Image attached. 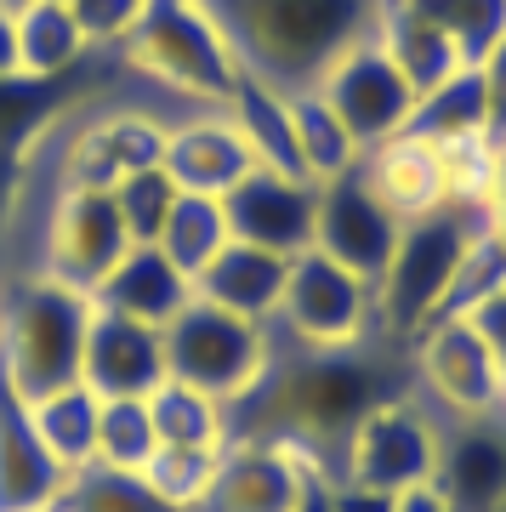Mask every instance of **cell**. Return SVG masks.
I'll list each match as a JSON object with an SVG mask.
<instances>
[{
  "label": "cell",
  "mask_w": 506,
  "mask_h": 512,
  "mask_svg": "<svg viewBox=\"0 0 506 512\" xmlns=\"http://www.w3.org/2000/svg\"><path fill=\"white\" fill-rule=\"evenodd\" d=\"M410 393V376L393 353L370 348H336V353H308V348H279L273 370L262 376L245 404H234V439H279L308 450L336 473L347 433L359 427L376 404Z\"/></svg>",
  "instance_id": "cell-1"
},
{
  "label": "cell",
  "mask_w": 506,
  "mask_h": 512,
  "mask_svg": "<svg viewBox=\"0 0 506 512\" xmlns=\"http://www.w3.org/2000/svg\"><path fill=\"white\" fill-rule=\"evenodd\" d=\"M239 69L279 92H308L347 46L370 40L381 0H199Z\"/></svg>",
  "instance_id": "cell-2"
},
{
  "label": "cell",
  "mask_w": 506,
  "mask_h": 512,
  "mask_svg": "<svg viewBox=\"0 0 506 512\" xmlns=\"http://www.w3.org/2000/svg\"><path fill=\"white\" fill-rule=\"evenodd\" d=\"M478 228H484V211L461 200L404 222L393 262L376 279V336L410 348L433 319H444L450 285L461 274V262H467V245L478 239Z\"/></svg>",
  "instance_id": "cell-3"
},
{
  "label": "cell",
  "mask_w": 506,
  "mask_h": 512,
  "mask_svg": "<svg viewBox=\"0 0 506 512\" xmlns=\"http://www.w3.org/2000/svg\"><path fill=\"white\" fill-rule=\"evenodd\" d=\"M86 330H91V296L52 285L40 274L23 279L18 291L0 302V382L23 404L80 382Z\"/></svg>",
  "instance_id": "cell-4"
},
{
  "label": "cell",
  "mask_w": 506,
  "mask_h": 512,
  "mask_svg": "<svg viewBox=\"0 0 506 512\" xmlns=\"http://www.w3.org/2000/svg\"><path fill=\"white\" fill-rule=\"evenodd\" d=\"M120 57H126L131 74H143L177 97H194L205 109H228V97L245 80L228 35L199 0H148Z\"/></svg>",
  "instance_id": "cell-5"
},
{
  "label": "cell",
  "mask_w": 506,
  "mask_h": 512,
  "mask_svg": "<svg viewBox=\"0 0 506 512\" xmlns=\"http://www.w3.org/2000/svg\"><path fill=\"white\" fill-rule=\"evenodd\" d=\"M160 336H165V376L211 393L228 410L251 399L262 387V376L273 370V359H279L273 325H251V319H239L228 308H211L199 296Z\"/></svg>",
  "instance_id": "cell-6"
},
{
  "label": "cell",
  "mask_w": 506,
  "mask_h": 512,
  "mask_svg": "<svg viewBox=\"0 0 506 512\" xmlns=\"http://www.w3.org/2000/svg\"><path fill=\"white\" fill-rule=\"evenodd\" d=\"M273 336H285L290 348L308 353H336L359 348L376 336V285L325 251L290 256V279L273 313Z\"/></svg>",
  "instance_id": "cell-7"
},
{
  "label": "cell",
  "mask_w": 506,
  "mask_h": 512,
  "mask_svg": "<svg viewBox=\"0 0 506 512\" xmlns=\"http://www.w3.org/2000/svg\"><path fill=\"white\" fill-rule=\"evenodd\" d=\"M438 473V427L427 416V404L410 393L376 404L370 416L347 433L342 456H336V478L342 484H364L381 495H404L433 484Z\"/></svg>",
  "instance_id": "cell-8"
},
{
  "label": "cell",
  "mask_w": 506,
  "mask_h": 512,
  "mask_svg": "<svg viewBox=\"0 0 506 512\" xmlns=\"http://www.w3.org/2000/svg\"><path fill=\"white\" fill-rule=\"evenodd\" d=\"M126 251H131V234L109 188H57L52 211H46V234H40L35 274L91 296Z\"/></svg>",
  "instance_id": "cell-9"
},
{
  "label": "cell",
  "mask_w": 506,
  "mask_h": 512,
  "mask_svg": "<svg viewBox=\"0 0 506 512\" xmlns=\"http://www.w3.org/2000/svg\"><path fill=\"white\" fill-rule=\"evenodd\" d=\"M416 382L433 393L438 410L450 416H506V387H501V359L489 348L478 319H433L416 342Z\"/></svg>",
  "instance_id": "cell-10"
},
{
  "label": "cell",
  "mask_w": 506,
  "mask_h": 512,
  "mask_svg": "<svg viewBox=\"0 0 506 512\" xmlns=\"http://www.w3.org/2000/svg\"><path fill=\"white\" fill-rule=\"evenodd\" d=\"M313 92L342 114V126L353 131L359 148H381V143H393V137H404V131H410V114H416V103H421L416 86L398 74V63L381 52L376 40L347 46Z\"/></svg>",
  "instance_id": "cell-11"
},
{
  "label": "cell",
  "mask_w": 506,
  "mask_h": 512,
  "mask_svg": "<svg viewBox=\"0 0 506 512\" xmlns=\"http://www.w3.org/2000/svg\"><path fill=\"white\" fill-rule=\"evenodd\" d=\"M319 473H330V467L313 461L308 450H296V444L234 439L222 450V473H217V490H211L205 512H296L302 490Z\"/></svg>",
  "instance_id": "cell-12"
},
{
  "label": "cell",
  "mask_w": 506,
  "mask_h": 512,
  "mask_svg": "<svg viewBox=\"0 0 506 512\" xmlns=\"http://www.w3.org/2000/svg\"><path fill=\"white\" fill-rule=\"evenodd\" d=\"M222 211H228V234L234 239L262 245V251H279V256H302V251H313L319 183L256 165L251 177H239L222 194Z\"/></svg>",
  "instance_id": "cell-13"
},
{
  "label": "cell",
  "mask_w": 506,
  "mask_h": 512,
  "mask_svg": "<svg viewBox=\"0 0 506 512\" xmlns=\"http://www.w3.org/2000/svg\"><path fill=\"white\" fill-rule=\"evenodd\" d=\"M398 234H404V222L359 183V171L353 177H336V183H319L313 251H325L330 262H342V268H353V274H364L376 285L381 268L398 251Z\"/></svg>",
  "instance_id": "cell-14"
},
{
  "label": "cell",
  "mask_w": 506,
  "mask_h": 512,
  "mask_svg": "<svg viewBox=\"0 0 506 512\" xmlns=\"http://www.w3.org/2000/svg\"><path fill=\"white\" fill-rule=\"evenodd\" d=\"M165 160V126L143 109H109L63 143V188H114Z\"/></svg>",
  "instance_id": "cell-15"
},
{
  "label": "cell",
  "mask_w": 506,
  "mask_h": 512,
  "mask_svg": "<svg viewBox=\"0 0 506 512\" xmlns=\"http://www.w3.org/2000/svg\"><path fill=\"white\" fill-rule=\"evenodd\" d=\"M433 490L450 512H506V416H455L438 433Z\"/></svg>",
  "instance_id": "cell-16"
},
{
  "label": "cell",
  "mask_w": 506,
  "mask_h": 512,
  "mask_svg": "<svg viewBox=\"0 0 506 512\" xmlns=\"http://www.w3.org/2000/svg\"><path fill=\"white\" fill-rule=\"evenodd\" d=\"M80 382L97 399H148L165 382V336L154 325H143V319L91 308Z\"/></svg>",
  "instance_id": "cell-17"
},
{
  "label": "cell",
  "mask_w": 506,
  "mask_h": 512,
  "mask_svg": "<svg viewBox=\"0 0 506 512\" xmlns=\"http://www.w3.org/2000/svg\"><path fill=\"white\" fill-rule=\"evenodd\" d=\"M160 165L182 194H211V200H222L239 177L256 171L245 137L234 131V120L222 109L188 114L177 126H165V160Z\"/></svg>",
  "instance_id": "cell-18"
},
{
  "label": "cell",
  "mask_w": 506,
  "mask_h": 512,
  "mask_svg": "<svg viewBox=\"0 0 506 512\" xmlns=\"http://www.w3.org/2000/svg\"><path fill=\"white\" fill-rule=\"evenodd\" d=\"M69 467L40 444L29 404L0 382V512H57Z\"/></svg>",
  "instance_id": "cell-19"
},
{
  "label": "cell",
  "mask_w": 506,
  "mask_h": 512,
  "mask_svg": "<svg viewBox=\"0 0 506 512\" xmlns=\"http://www.w3.org/2000/svg\"><path fill=\"white\" fill-rule=\"evenodd\" d=\"M285 279H290V256L245 245V239H228L205 262V274L194 279V296L211 302V308H228L239 319H251V325H273L279 296H285Z\"/></svg>",
  "instance_id": "cell-20"
},
{
  "label": "cell",
  "mask_w": 506,
  "mask_h": 512,
  "mask_svg": "<svg viewBox=\"0 0 506 512\" xmlns=\"http://www.w3.org/2000/svg\"><path fill=\"white\" fill-rule=\"evenodd\" d=\"M188 302H194V279L182 274L160 245H131L114 262V274L91 291V308L126 313V319H143L154 330H165Z\"/></svg>",
  "instance_id": "cell-21"
},
{
  "label": "cell",
  "mask_w": 506,
  "mask_h": 512,
  "mask_svg": "<svg viewBox=\"0 0 506 512\" xmlns=\"http://www.w3.org/2000/svg\"><path fill=\"white\" fill-rule=\"evenodd\" d=\"M359 183L376 194L398 222H416L438 205H450V183H444V154L416 137H393L381 148H364Z\"/></svg>",
  "instance_id": "cell-22"
},
{
  "label": "cell",
  "mask_w": 506,
  "mask_h": 512,
  "mask_svg": "<svg viewBox=\"0 0 506 512\" xmlns=\"http://www.w3.org/2000/svg\"><path fill=\"white\" fill-rule=\"evenodd\" d=\"M370 40H376L381 52L398 63V74L416 86V97H427L433 86H444L450 74L467 69V63H461V52H455V40L444 35L438 23L416 18V12H404V6H393V0H381Z\"/></svg>",
  "instance_id": "cell-23"
},
{
  "label": "cell",
  "mask_w": 506,
  "mask_h": 512,
  "mask_svg": "<svg viewBox=\"0 0 506 512\" xmlns=\"http://www.w3.org/2000/svg\"><path fill=\"white\" fill-rule=\"evenodd\" d=\"M222 114L234 120V131L245 137V148H251L256 165L285 171V177H302V160H296V126H290V92H279V86H268V80L245 74Z\"/></svg>",
  "instance_id": "cell-24"
},
{
  "label": "cell",
  "mask_w": 506,
  "mask_h": 512,
  "mask_svg": "<svg viewBox=\"0 0 506 512\" xmlns=\"http://www.w3.org/2000/svg\"><path fill=\"white\" fill-rule=\"evenodd\" d=\"M91 57L80 23L57 0H29L18 12V80H63Z\"/></svg>",
  "instance_id": "cell-25"
},
{
  "label": "cell",
  "mask_w": 506,
  "mask_h": 512,
  "mask_svg": "<svg viewBox=\"0 0 506 512\" xmlns=\"http://www.w3.org/2000/svg\"><path fill=\"white\" fill-rule=\"evenodd\" d=\"M148 416H154L160 444H182V450H228L234 444V410L188 382H171V376L148 393Z\"/></svg>",
  "instance_id": "cell-26"
},
{
  "label": "cell",
  "mask_w": 506,
  "mask_h": 512,
  "mask_svg": "<svg viewBox=\"0 0 506 512\" xmlns=\"http://www.w3.org/2000/svg\"><path fill=\"white\" fill-rule=\"evenodd\" d=\"M290 126H296V160H302V177L308 183H336V177H353L364 160V148L353 143V131L342 126V114L330 109L325 97L313 92H290Z\"/></svg>",
  "instance_id": "cell-27"
},
{
  "label": "cell",
  "mask_w": 506,
  "mask_h": 512,
  "mask_svg": "<svg viewBox=\"0 0 506 512\" xmlns=\"http://www.w3.org/2000/svg\"><path fill=\"white\" fill-rule=\"evenodd\" d=\"M97 416H103V399H97L86 382H69V387H57V393L29 404V421H35L40 444H46L69 473H80V467L97 461Z\"/></svg>",
  "instance_id": "cell-28"
},
{
  "label": "cell",
  "mask_w": 506,
  "mask_h": 512,
  "mask_svg": "<svg viewBox=\"0 0 506 512\" xmlns=\"http://www.w3.org/2000/svg\"><path fill=\"white\" fill-rule=\"evenodd\" d=\"M404 137H416V143H427V148L484 143V80H478V69L450 74L444 86H433V92L421 97Z\"/></svg>",
  "instance_id": "cell-29"
},
{
  "label": "cell",
  "mask_w": 506,
  "mask_h": 512,
  "mask_svg": "<svg viewBox=\"0 0 506 512\" xmlns=\"http://www.w3.org/2000/svg\"><path fill=\"white\" fill-rule=\"evenodd\" d=\"M228 211H222V200H211V194H177V205H171V217H165L160 228V245L171 262H177L188 279L205 274V262L228 245Z\"/></svg>",
  "instance_id": "cell-30"
},
{
  "label": "cell",
  "mask_w": 506,
  "mask_h": 512,
  "mask_svg": "<svg viewBox=\"0 0 506 512\" xmlns=\"http://www.w3.org/2000/svg\"><path fill=\"white\" fill-rule=\"evenodd\" d=\"M222 473V450H182V444H160L143 467V484L160 495L171 512H205L211 490Z\"/></svg>",
  "instance_id": "cell-31"
},
{
  "label": "cell",
  "mask_w": 506,
  "mask_h": 512,
  "mask_svg": "<svg viewBox=\"0 0 506 512\" xmlns=\"http://www.w3.org/2000/svg\"><path fill=\"white\" fill-rule=\"evenodd\" d=\"M154 450H160V439H154L148 399H103V416H97V467L143 473Z\"/></svg>",
  "instance_id": "cell-32"
},
{
  "label": "cell",
  "mask_w": 506,
  "mask_h": 512,
  "mask_svg": "<svg viewBox=\"0 0 506 512\" xmlns=\"http://www.w3.org/2000/svg\"><path fill=\"white\" fill-rule=\"evenodd\" d=\"M57 512H171L160 495L143 484V473H120V467H80L69 473L63 507Z\"/></svg>",
  "instance_id": "cell-33"
},
{
  "label": "cell",
  "mask_w": 506,
  "mask_h": 512,
  "mask_svg": "<svg viewBox=\"0 0 506 512\" xmlns=\"http://www.w3.org/2000/svg\"><path fill=\"white\" fill-rule=\"evenodd\" d=\"M501 291H506V239L495 228H478V239L467 245V262H461V274L450 285L444 319H472V313L489 308Z\"/></svg>",
  "instance_id": "cell-34"
},
{
  "label": "cell",
  "mask_w": 506,
  "mask_h": 512,
  "mask_svg": "<svg viewBox=\"0 0 506 512\" xmlns=\"http://www.w3.org/2000/svg\"><path fill=\"white\" fill-rule=\"evenodd\" d=\"M109 194H114V205H120V222H126L131 245H154L182 188L165 177V165H148V171H131V177H120Z\"/></svg>",
  "instance_id": "cell-35"
},
{
  "label": "cell",
  "mask_w": 506,
  "mask_h": 512,
  "mask_svg": "<svg viewBox=\"0 0 506 512\" xmlns=\"http://www.w3.org/2000/svg\"><path fill=\"white\" fill-rule=\"evenodd\" d=\"M444 29H450L461 63L478 69L489 52H501L506 46V0H450Z\"/></svg>",
  "instance_id": "cell-36"
},
{
  "label": "cell",
  "mask_w": 506,
  "mask_h": 512,
  "mask_svg": "<svg viewBox=\"0 0 506 512\" xmlns=\"http://www.w3.org/2000/svg\"><path fill=\"white\" fill-rule=\"evenodd\" d=\"M148 0H80V6H69L74 23H80V35H86L91 52H103V46H126V35L137 29V18H143Z\"/></svg>",
  "instance_id": "cell-37"
},
{
  "label": "cell",
  "mask_w": 506,
  "mask_h": 512,
  "mask_svg": "<svg viewBox=\"0 0 506 512\" xmlns=\"http://www.w3.org/2000/svg\"><path fill=\"white\" fill-rule=\"evenodd\" d=\"M478 80H484V143L506 148V46L478 63Z\"/></svg>",
  "instance_id": "cell-38"
},
{
  "label": "cell",
  "mask_w": 506,
  "mask_h": 512,
  "mask_svg": "<svg viewBox=\"0 0 506 512\" xmlns=\"http://www.w3.org/2000/svg\"><path fill=\"white\" fill-rule=\"evenodd\" d=\"M330 507L336 512H398V495H381V490H364V484H342V478H336Z\"/></svg>",
  "instance_id": "cell-39"
},
{
  "label": "cell",
  "mask_w": 506,
  "mask_h": 512,
  "mask_svg": "<svg viewBox=\"0 0 506 512\" xmlns=\"http://www.w3.org/2000/svg\"><path fill=\"white\" fill-rule=\"evenodd\" d=\"M484 228L506 239V148H495V165H489V188H484Z\"/></svg>",
  "instance_id": "cell-40"
},
{
  "label": "cell",
  "mask_w": 506,
  "mask_h": 512,
  "mask_svg": "<svg viewBox=\"0 0 506 512\" xmlns=\"http://www.w3.org/2000/svg\"><path fill=\"white\" fill-rule=\"evenodd\" d=\"M478 325H484V336H489V348H495V359H501V387H506V291L489 302V308H478L472 313Z\"/></svg>",
  "instance_id": "cell-41"
},
{
  "label": "cell",
  "mask_w": 506,
  "mask_h": 512,
  "mask_svg": "<svg viewBox=\"0 0 506 512\" xmlns=\"http://www.w3.org/2000/svg\"><path fill=\"white\" fill-rule=\"evenodd\" d=\"M18 80V12L0 6V86Z\"/></svg>",
  "instance_id": "cell-42"
},
{
  "label": "cell",
  "mask_w": 506,
  "mask_h": 512,
  "mask_svg": "<svg viewBox=\"0 0 506 512\" xmlns=\"http://www.w3.org/2000/svg\"><path fill=\"white\" fill-rule=\"evenodd\" d=\"M398 512H450V501H444L433 484H421V490H404V495H398Z\"/></svg>",
  "instance_id": "cell-43"
},
{
  "label": "cell",
  "mask_w": 506,
  "mask_h": 512,
  "mask_svg": "<svg viewBox=\"0 0 506 512\" xmlns=\"http://www.w3.org/2000/svg\"><path fill=\"white\" fill-rule=\"evenodd\" d=\"M330 490H336V478H330V473H319V478L308 484V490H302L296 512H336V507H330Z\"/></svg>",
  "instance_id": "cell-44"
},
{
  "label": "cell",
  "mask_w": 506,
  "mask_h": 512,
  "mask_svg": "<svg viewBox=\"0 0 506 512\" xmlns=\"http://www.w3.org/2000/svg\"><path fill=\"white\" fill-rule=\"evenodd\" d=\"M0 6H6V12H23V6H29V0H0Z\"/></svg>",
  "instance_id": "cell-45"
},
{
  "label": "cell",
  "mask_w": 506,
  "mask_h": 512,
  "mask_svg": "<svg viewBox=\"0 0 506 512\" xmlns=\"http://www.w3.org/2000/svg\"><path fill=\"white\" fill-rule=\"evenodd\" d=\"M57 6H80V0H57Z\"/></svg>",
  "instance_id": "cell-46"
},
{
  "label": "cell",
  "mask_w": 506,
  "mask_h": 512,
  "mask_svg": "<svg viewBox=\"0 0 506 512\" xmlns=\"http://www.w3.org/2000/svg\"><path fill=\"white\" fill-rule=\"evenodd\" d=\"M0 200H6V194H0Z\"/></svg>",
  "instance_id": "cell-47"
}]
</instances>
